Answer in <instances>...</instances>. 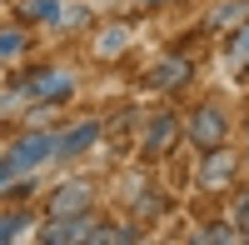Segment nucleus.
<instances>
[{"mask_svg":"<svg viewBox=\"0 0 249 245\" xmlns=\"http://www.w3.org/2000/svg\"><path fill=\"white\" fill-rule=\"evenodd\" d=\"M234 225H244V230H249V185L234 195Z\"/></svg>","mask_w":249,"mask_h":245,"instance_id":"obj_13","label":"nucleus"},{"mask_svg":"<svg viewBox=\"0 0 249 245\" xmlns=\"http://www.w3.org/2000/svg\"><path fill=\"white\" fill-rule=\"evenodd\" d=\"M120 45H124V30H110V35H105V40H100V50H110V55H115V50H120Z\"/></svg>","mask_w":249,"mask_h":245,"instance_id":"obj_15","label":"nucleus"},{"mask_svg":"<svg viewBox=\"0 0 249 245\" xmlns=\"http://www.w3.org/2000/svg\"><path fill=\"white\" fill-rule=\"evenodd\" d=\"M175 115H155L150 120V130H144V155H164L170 150V140H175Z\"/></svg>","mask_w":249,"mask_h":245,"instance_id":"obj_7","label":"nucleus"},{"mask_svg":"<svg viewBox=\"0 0 249 245\" xmlns=\"http://www.w3.org/2000/svg\"><path fill=\"white\" fill-rule=\"evenodd\" d=\"M25 225H30V215H20V210H15V215H0V245H5V240H15Z\"/></svg>","mask_w":249,"mask_h":245,"instance_id":"obj_10","label":"nucleus"},{"mask_svg":"<svg viewBox=\"0 0 249 245\" xmlns=\"http://www.w3.org/2000/svg\"><path fill=\"white\" fill-rule=\"evenodd\" d=\"M20 45H25V35H20V30H5V35H0V60H10Z\"/></svg>","mask_w":249,"mask_h":245,"instance_id":"obj_12","label":"nucleus"},{"mask_svg":"<svg viewBox=\"0 0 249 245\" xmlns=\"http://www.w3.org/2000/svg\"><path fill=\"white\" fill-rule=\"evenodd\" d=\"M244 50H249V35H244Z\"/></svg>","mask_w":249,"mask_h":245,"instance_id":"obj_18","label":"nucleus"},{"mask_svg":"<svg viewBox=\"0 0 249 245\" xmlns=\"http://www.w3.org/2000/svg\"><path fill=\"white\" fill-rule=\"evenodd\" d=\"M75 90V80H70V70H35V75H25L20 80V95H30V100H65Z\"/></svg>","mask_w":249,"mask_h":245,"instance_id":"obj_1","label":"nucleus"},{"mask_svg":"<svg viewBox=\"0 0 249 245\" xmlns=\"http://www.w3.org/2000/svg\"><path fill=\"white\" fill-rule=\"evenodd\" d=\"M224 130H230V120H224V110H219V105H199V110L190 115V140H195L199 150L224 145Z\"/></svg>","mask_w":249,"mask_h":245,"instance_id":"obj_2","label":"nucleus"},{"mask_svg":"<svg viewBox=\"0 0 249 245\" xmlns=\"http://www.w3.org/2000/svg\"><path fill=\"white\" fill-rule=\"evenodd\" d=\"M244 10H249V0H239V5H219V10L210 15V25H219V30H224V25H230V20H239Z\"/></svg>","mask_w":249,"mask_h":245,"instance_id":"obj_11","label":"nucleus"},{"mask_svg":"<svg viewBox=\"0 0 249 245\" xmlns=\"http://www.w3.org/2000/svg\"><path fill=\"white\" fill-rule=\"evenodd\" d=\"M144 5H160V0H144Z\"/></svg>","mask_w":249,"mask_h":245,"instance_id":"obj_17","label":"nucleus"},{"mask_svg":"<svg viewBox=\"0 0 249 245\" xmlns=\"http://www.w3.org/2000/svg\"><path fill=\"white\" fill-rule=\"evenodd\" d=\"M10 175H15V165H10V160H0V185H5Z\"/></svg>","mask_w":249,"mask_h":245,"instance_id":"obj_16","label":"nucleus"},{"mask_svg":"<svg viewBox=\"0 0 249 245\" xmlns=\"http://www.w3.org/2000/svg\"><path fill=\"white\" fill-rule=\"evenodd\" d=\"M50 210H55V215H80V210H90V185H85V180H65V185L50 195Z\"/></svg>","mask_w":249,"mask_h":245,"instance_id":"obj_5","label":"nucleus"},{"mask_svg":"<svg viewBox=\"0 0 249 245\" xmlns=\"http://www.w3.org/2000/svg\"><path fill=\"white\" fill-rule=\"evenodd\" d=\"M204 155H210V160H204V170H199V185L204 190H219V185H230V175H234V155L230 150H204Z\"/></svg>","mask_w":249,"mask_h":245,"instance_id":"obj_6","label":"nucleus"},{"mask_svg":"<svg viewBox=\"0 0 249 245\" xmlns=\"http://www.w3.org/2000/svg\"><path fill=\"white\" fill-rule=\"evenodd\" d=\"M100 135V125L95 120H85V125H75V130H65V135H55V155H80V150H90V140Z\"/></svg>","mask_w":249,"mask_h":245,"instance_id":"obj_8","label":"nucleus"},{"mask_svg":"<svg viewBox=\"0 0 249 245\" xmlns=\"http://www.w3.org/2000/svg\"><path fill=\"white\" fill-rule=\"evenodd\" d=\"M179 80H190V60H160V70H150V85H160V90L179 85Z\"/></svg>","mask_w":249,"mask_h":245,"instance_id":"obj_9","label":"nucleus"},{"mask_svg":"<svg viewBox=\"0 0 249 245\" xmlns=\"http://www.w3.org/2000/svg\"><path fill=\"white\" fill-rule=\"evenodd\" d=\"M90 230H95V220L80 210V215H55V225L40 230V240L45 245H75V240H90Z\"/></svg>","mask_w":249,"mask_h":245,"instance_id":"obj_4","label":"nucleus"},{"mask_svg":"<svg viewBox=\"0 0 249 245\" xmlns=\"http://www.w3.org/2000/svg\"><path fill=\"white\" fill-rule=\"evenodd\" d=\"M195 240H204V245H214V240H234V230H224V225H210V230H199Z\"/></svg>","mask_w":249,"mask_h":245,"instance_id":"obj_14","label":"nucleus"},{"mask_svg":"<svg viewBox=\"0 0 249 245\" xmlns=\"http://www.w3.org/2000/svg\"><path fill=\"white\" fill-rule=\"evenodd\" d=\"M50 155H55V135H40V130H35V135H20L5 160H10L15 170H35V165H45Z\"/></svg>","mask_w":249,"mask_h":245,"instance_id":"obj_3","label":"nucleus"}]
</instances>
